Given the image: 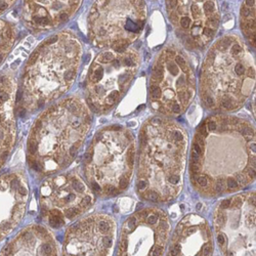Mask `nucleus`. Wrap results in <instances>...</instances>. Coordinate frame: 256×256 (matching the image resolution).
I'll list each match as a JSON object with an SVG mask.
<instances>
[{
    "label": "nucleus",
    "mask_w": 256,
    "mask_h": 256,
    "mask_svg": "<svg viewBox=\"0 0 256 256\" xmlns=\"http://www.w3.org/2000/svg\"><path fill=\"white\" fill-rule=\"evenodd\" d=\"M29 186L23 172L0 176V241L22 222L28 204Z\"/></svg>",
    "instance_id": "obj_15"
},
{
    "label": "nucleus",
    "mask_w": 256,
    "mask_h": 256,
    "mask_svg": "<svg viewBox=\"0 0 256 256\" xmlns=\"http://www.w3.org/2000/svg\"><path fill=\"white\" fill-rule=\"evenodd\" d=\"M140 67L138 54L130 48H106L90 65L86 80V98L96 113L112 110L130 84Z\"/></svg>",
    "instance_id": "obj_8"
},
{
    "label": "nucleus",
    "mask_w": 256,
    "mask_h": 256,
    "mask_svg": "<svg viewBox=\"0 0 256 256\" xmlns=\"http://www.w3.org/2000/svg\"><path fill=\"white\" fill-rule=\"evenodd\" d=\"M116 230V222L108 214L84 218L68 228L62 256H112Z\"/></svg>",
    "instance_id": "obj_14"
},
{
    "label": "nucleus",
    "mask_w": 256,
    "mask_h": 256,
    "mask_svg": "<svg viewBox=\"0 0 256 256\" xmlns=\"http://www.w3.org/2000/svg\"><path fill=\"white\" fill-rule=\"evenodd\" d=\"M16 92L14 77L8 73L0 74V168L6 163L16 144Z\"/></svg>",
    "instance_id": "obj_19"
},
{
    "label": "nucleus",
    "mask_w": 256,
    "mask_h": 256,
    "mask_svg": "<svg viewBox=\"0 0 256 256\" xmlns=\"http://www.w3.org/2000/svg\"><path fill=\"white\" fill-rule=\"evenodd\" d=\"M136 138L117 125L104 127L94 138L84 159L88 184L100 197H112L124 192L132 180Z\"/></svg>",
    "instance_id": "obj_6"
},
{
    "label": "nucleus",
    "mask_w": 256,
    "mask_h": 256,
    "mask_svg": "<svg viewBox=\"0 0 256 256\" xmlns=\"http://www.w3.org/2000/svg\"><path fill=\"white\" fill-rule=\"evenodd\" d=\"M146 2L138 0L96 2L88 16V35L100 48H130L146 24Z\"/></svg>",
    "instance_id": "obj_9"
},
{
    "label": "nucleus",
    "mask_w": 256,
    "mask_h": 256,
    "mask_svg": "<svg viewBox=\"0 0 256 256\" xmlns=\"http://www.w3.org/2000/svg\"><path fill=\"white\" fill-rule=\"evenodd\" d=\"M214 230L224 256H255V192L224 200L214 212Z\"/></svg>",
    "instance_id": "obj_11"
},
{
    "label": "nucleus",
    "mask_w": 256,
    "mask_h": 256,
    "mask_svg": "<svg viewBox=\"0 0 256 256\" xmlns=\"http://www.w3.org/2000/svg\"><path fill=\"white\" fill-rule=\"evenodd\" d=\"M80 40L71 32L56 33L35 50L20 79L24 109L33 112L65 94L82 60Z\"/></svg>",
    "instance_id": "obj_4"
},
{
    "label": "nucleus",
    "mask_w": 256,
    "mask_h": 256,
    "mask_svg": "<svg viewBox=\"0 0 256 256\" xmlns=\"http://www.w3.org/2000/svg\"><path fill=\"white\" fill-rule=\"evenodd\" d=\"M82 4V2H37L28 0L24 2L22 18L25 25L33 32H44L54 29L70 20Z\"/></svg>",
    "instance_id": "obj_17"
},
{
    "label": "nucleus",
    "mask_w": 256,
    "mask_h": 256,
    "mask_svg": "<svg viewBox=\"0 0 256 256\" xmlns=\"http://www.w3.org/2000/svg\"><path fill=\"white\" fill-rule=\"evenodd\" d=\"M188 136L166 118L148 120L140 130L136 190L150 202L176 199L182 190Z\"/></svg>",
    "instance_id": "obj_2"
},
{
    "label": "nucleus",
    "mask_w": 256,
    "mask_h": 256,
    "mask_svg": "<svg viewBox=\"0 0 256 256\" xmlns=\"http://www.w3.org/2000/svg\"><path fill=\"white\" fill-rule=\"evenodd\" d=\"M94 192L74 172L48 178L40 186V214L54 228H60L84 214L94 203Z\"/></svg>",
    "instance_id": "obj_10"
},
{
    "label": "nucleus",
    "mask_w": 256,
    "mask_h": 256,
    "mask_svg": "<svg viewBox=\"0 0 256 256\" xmlns=\"http://www.w3.org/2000/svg\"><path fill=\"white\" fill-rule=\"evenodd\" d=\"M196 92L194 70L184 52L170 46L161 50L150 79L152 108L165 116L182 114Z\"/></svg>",
    "instance_id": "obj_7"
},
{
    "label": "nucleus",
    "mask_w": 256,
    "mask_h": 256,
    "mask_svg": "<svg viewBox=\"0 0 256 256\" xmlns=\"http://www.w3.org/2000/svg\"><path fill=\"white\" fill-rule=\"evenodd\" d=\"M213 240L207 220L198 214L186 216L176 226L166 256H211Z\"/></svg>",
    "instance_id": "obj_16"
},
{
    "label": "nucleus",
    "mask_w": 256,
    "mask_h": 256,
    "mask_svg": "<svg viewBox=\"0 0 256 256\" xmlns=\"http://www.w3.org/2000/svg\"><path fill=\"white\" fill-rule=\"evenodd\" d=\"M0 256H58V247L50 228L31 224L4 247Z\"/></svg>",
    "instance_id": "obj_18"
},
{
    "label": "nucleus",
    "mask_w": 256,
    "mask_h": 256,
    "mask_svg": "<svg viewBox=\"0 0 256 256\" xmlns=\"http://www.w3.org/2000/svg\"><path fill=\"white\" fill-rule=\"evenodd\" d=\"M14 2H16L14 0H12V2H8V0H6V2H0V14L8 12L14 4Z\"/></svg>",
    "instance_id": "obj_22"
},
{
    "label": "nucleus",
    "mask_w": 256,
    "mask_h": 256,
    "mask_svg": "<svg viewBox=\"0 0 256 256\" xmlns=\"http://www.w3.org/2000/svg\"><path fill=\"white\" fill-rule=\"evenodd\" d=\"M255 130L228 115L208 117L197 130L190 151V182L205 197L240 190L255 180Z\"/></svg>",
    "instance_id": "obj_1"
},
{
    "label": "nucleus",
    "mask_w": 256,
    "mask_h": 256,
    "mask_svg": "<svg viewBox=\"0 0 256 256\" xmlns=\"http://www.w3.org/2000/svg\"><path fill=\"white\" fill-rule=\"evenodd\" d=\"M169 234L166 213L157 207L144 208L124 222L117 256H163Z\"/></svg>",
    "instance_id": "obj_12"
},
{
    "label": "nucleus",
    "mask_w": 256,
    "mask_h": 256,
    "mask_svg": "<svg viewBox=\"0 0 256 256\" xmlns=\"http://www.w3.org/2000/svg\"><path fill=\"white\" fill-rule=\"evenodd\" d=\"M165 2L170 22L188 46L204 48L214 38L220 18L216 2L174 0Z\"/></svg>",
    "instance_id": "obj_13"
},
{
    "label": "nucleus",
    "mask_w": 256,
    "mask_h": 256,
    "mask_svg": "<svg viewBox=\"0 0 256 256\" xmlns=\"http://www.w3.org/2000/svg\"><path fill=\"white\" fill-rule=\"evenodd\" d=\"M241 27L250 44L255 46V2H244L242 4Z\"/></svg>",
    "instance_id": "obj_21"
},
{
    "label": "nucleus",
    "mask_w": 256,
    "mask_h": 256,
    "mask_svg": "<svg viewBox=\"0 0 256 256\" xmlns=\"http://www.w3.org/2000/svg\"><path fill=\"white\" fill-rule=\"evenodd\" d=\"M16 39V26L4 20H0V66L6 60Z\"/></svg>",
    "instance_id": "obj_20"
},
{
    "label": "nucleus",
    "mask_w": 256,
    "mask_h": 256,
    "mask_svg": "<svg viewBox=\"0 0 256 256\" xmlns=\"http://www.w3.org/2000/svg\"><path fill=\"white\" fill-rule=\"evenodd\" d=\"M90 126V110L80 98H68L52 104L36 119L30 132L29 167L42 176L67 168L76 158Z\"/></svg>",
    "instance_id": "obj_3"
},
{
    "label": "nucleus",
    "mask_w": 256,
    "mask_h": 256,
    "mask_svg": "<svg viewBox=\"0 0 256 256\" xmlns=\"http://www.w3.org/2000/svg\"><path fill=\"white\" fill-rule=\"evenodd\" d=\"M255 82L253 54L236 35L218 40L204 62L200 94L208 108L228 112L240 109Z\"/></svg>",
    "instance_id": "obj_5"
}]
</instances>
